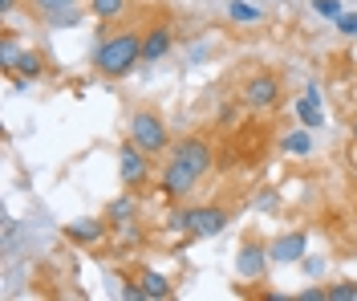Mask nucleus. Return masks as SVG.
Returning <instances> with one entry per match:
<instances>
[{"label":"nucleus","instance_id":"obj_1","mask_svg":"<svg viewBox=\"0 0 357 301\" xmlns=\"http://www.w3.org/2000/svg\"><path fill=\"white\" fill-rule=\"evenodd\" d=\"M138 61H142V29H122V33L106 37L93 49V73L106 78V82L130 78V70Z\"/></svg>","mask_w":357,"mask_h":301},{"label":"nucleus","instance_id":"obj_2","mask_svg":"<svg viewBox=\"0 0 357 301\" xmlns=\"http://www.w3.org/2000/svg\"><path fill=\"white\" fill-rule=\"evenodd\" d=\"M130 139L138 142L151 159L171 155V126H167L162 110H155V106H138L130 115Z\"/></svg>","mask_w":357,"mask_h":301},{"label":"nucleus","instance_id":"obj_3","mask_svg":"<svg viewBox=\"0 0 357 301\" xmlns=\"http://www.w3.org/2000/svg\"><path fill=\"white\" fill-rule=\"evenodd\" d=\"M231 224V212L220 208V204H195L187 212H175L171 216V228H183L191 240H207V236H220L223 228Z\"/></svg>","mask_w":357,"mask_h":301},{"label":"nucleus","instance_id":"obj_4","mask_svg":"<svg viewBox=\"0 0 357 301\" xmlns=\"http://www.w3.org/2000/svg\"><path fill=\"white\" fill-rule=\"evenodd\" d=\"M240 106L252 110V115H264L272 106H280V78L268 73V70L252 73L244 86H240Z\"/></svg>","mask_w":357,"mask_h":301},{"label":"nucleus","instance_id":"obj_5","mask_svg":"<svg viewBox=\"0 0 357 301\" xmlns=\"http://www.w3.org/2000/svg\"><path fill=\"white\" fill-rule=\"evenodd\" d=\"M118 175H122L126 191H142V187L151 184V155L134 139L122 142V151H118Z\"/></svg>","mask_w":357,"mask_h":301},{"label":"nucleus","instance_id":"obj_6","mask_svg":"<svg viewBox=\"0 0 357 301\" xmlns=\"http://www.w3.org/2000/svg\"><path fill=\"white\" fill-rule=\"evenodd\" d=\"M171 159L187 163L195 175H207V171L215 167V147L203 139V135H187V139L171 142Z\"/></svg>","mask_w":357,"mask_h":301},{"label":"nucleus","instance_id":"obj_7","mask_svg":"<svg viewBox=\"0 0 357 301\" xmlns=\"http://www.w3.org/2000/svg\"><path fill=\"white\" fill-rule=\"evenodd\" d=\"M268 265H272V253H268L264 240H244V244H240V253H236V273H240L244 281L264 285Z\"/></svg>","mask_w":357,"mask_h":301},{"label":"nucleus","instance_id":"obj_8","mask_svg":"<svg viewBox=\"0 0 357 301\" xmlns=\"http://www.w3.org/2000/svg\"><path fill=\"white\" fill-rule=\"evenodd\" d=\"M203 175H195L187 163L178 159H167V167H162V175H158V191L167 196V200H187L191 191H195V184H199Z\"/></svg>","mask_w":357,"mask_h":301},{"label":"nucleus","instance_id":"obj_9","mask_svg":"<svg viewBox=\"0 0 357 301\" xmlns=\"http://www.w3.org/2000/svg\"><path fill=\"white\" fill-rule=\"evenodd\" d=\"M171 49H175L171 21H151V29H142V61H162Z\"/></svg>","mask_w":357,"mask_h":301},{"label":"nucleus","instance_id":"obj_10","mask_svg":"<svg viewBox=\"0 0 357 301\" xmlns=\"http://www.w3.org/2000/svg\"><path fill=\"white\" fill-rule=\"evenodd\" d=\"M305 249H309V236L296 228V232H284L276 240H268V253H272V265H296L305 260Z\"/></svg>","mask_w":357,"mask_h":301},{"label":"nucleus","instance_id":"obj_11","mask_svg":"<svg viewBox=\"0 0 357 301\" xmlns=\"http://www.w3.org/2000/svg\"><path fill=\"white\" fill-rule=\"evenodd\" d=\"M114 224L106 220V216H98V220H89V216H82V220H69L66 224V236L73 240V244H98V240H106V232H110Z\"/></svg>","mask_w":357,"mask_h":301},{"label":"nucleus","instance_id":"obj_12","mask_svg":"<svg viewBox=\"0 0 357 301\" xmlns=\"http://www.w3.org/2000/svg\"><path fill=\"white\" fill-rule=\"evenodd\" d=\"M130 277L138 281V285H142V293H146V301H167V298H175V285H171V281L162 277V273H155V269H146V265H142V269H134Z\"/></svg>","mask_w":357,"mask_h":301},{"label":"nucleus","instance_id":"obj_13","mask_svg":"<svg viewBox=\"0 0 357 301\" xmlns=\"http://www.w3.org/2000/svg\"><path fill=\"white\" fill-rule=\"evenodd\" d=\"M102 216L110 220L114 228H126V224H134V220H138V200H134V191H126V196H118V200H110Z\"/></svg>","mask_w":357,"mask_h":301},{"label":"nucleus","instance_id":"obj_14","mask_svg":"<svg viewBox=\"0 0 357 301\" xmlns=\"http://www.w3.org/2000/svg\"><path fill=\"white\" fill-rule=\"evenodd\" d=\"M292 115L301 118V126H309V131L325 126V110H321V98H317V94H305V98H296Z\"/></svg>","mask_w":357,"mask_h":301},{"label":"nucleus","instance_id":"obj_15","mask_svg":"<svg viewBox=\"0 0 357 301\" xmlns=\"http://www.w3.org/2000/svg\"><path fill=\"white\" fill-rule=\"evenodd\" d=\"M17 78H24V82H33V78H41L45 73V53L41 49H21V57H17Z\"/></svg>","mask_w":357,"mask_h":301},{"label":"nucleus","instance_id":"obj_16","mask_svg":"<svg viewBox=\"0 0 357 301\" xmlns=\"http://www.w3.org/2000/svg\"><path fill=\"white\" fill-rule=\"evenodd\" d=\"M126 8H130V0H89V17H98L102 24L118 21Z\"/></svg>","mask_w":357,"mask_h":301},{"label":"nucleus","instance_id":"obj_17","mask_svg":"<svg viewBox=\"0 0 357 301\" xmlns=\"http://www.w3.org/2000/svg\"><path fill=\"white\" fill-rule=\"evenodd\" d=\"M280 147H284V155H312V135H309V126H301V131H289L284 139H280Z\"/></svg>","mask_w":357,"mask_h":301},{"label":"nucleus","instance_id":"obj_18","mask_svg":"<svg viewBox=\"0 0 357 301\" xmlns=\"http://www.w3.org/2000/svg\"><path fill=\"white\" fill-rule=\"evenodd\" d=\"M17 57H21V41H17L13 29H4V33H0V66H4V73L17 70Z\"/></svg>","mask_w":357,"mask_h":301},{"label":"nucleus","instance_id":"obj_19","mask_svg":"<svg viewBox=\"0 0 357 301\" xmlns=\"http://www.w3.org/2000/svg\"><path fill=\"white\" fill-rule=\"evenodd\" d=\"M82 21V8L77 4H69V8H61V13H53V17H45V24L49 29H69V24Z\"/></svg>","mask_w":357,"mask_h":301},{"label":"nucleus","instance_id":"obj_20","mask_svg":"<svg viewBox=\"0 0 357 301\" xmlns=\"http://www.w3.org/2000/svg\"><path fill=\"white\" fill-rule=\"evenodd\" d=\"M227 17H231V21H240V24L260 21V13H256L252 4H244V0H231V4H227Z\"/></svg>","mask_w":357,"mask_h":301},{"label":"nucleus","instance_id":"obj_21","mask_svg":"<svg viewBox=\"0 0 357 301\" xmlns=\"http://www.w3.org/2000/svg\"><path fill=\"white\" fill-rule=\"evenodd\" d=\"M329 301H357V281H337V285H329Z\"/></svg>","mask_w":357,"mask_h":301},{"label":"nucleus","instance_id":"obj_22","mask_svg":"<svg viewBox=\"0 0 357 301\" xmlns=\"http://www.w3.org/2000/svg\"><path fill=\"white\" fill-rule=\"evenodd\" d=\"M33 4V13H41V17H53V13H61L69 4H77V0H29Z\"/></svg>","mask_w":357,"mask_h":301},{"label":"nucleus","instance_id":"obj_23","mask_svg":"<svg viewBox=\"0 0 357 301\" xmlns=\"http://www.w3.org/2000/svg\"><path fill=\"white\" fill-rule=\"evenodd\" d=\"M312 8H317V17H329V21H337L345 8H341V0H312Z\"/></svg>","mask_w":357,"mask_h":301},{"label":"nucleus","instance_id":"obj_24","mask_svg":"<svg viewBox=\"0 0 357 301\" xmlns=\"http://www.w3.org/2000/svg\"><path fill=\"white\" fill-rule=\"evenodd\" d=\"M337 33L341 37H357V13H341L337 17Z\"/></svg>","mask_w":357,"mask_h":301},{"label":"nucleus","instance_id":"obj_25","mask_svg":"<svg viewBox=\"0 0 357 301\" xmlns=\"http://www.w3.org/2000/svg\"><path fill=\"white\" fill-rule=\"evenodd\" d=\"M296 301H329V289L325 285H312V289H301Z\"/></svg>","mask_w":357,"mask_h":301},{"label":"nucleus","instance_id":"obj_26","mask_svg":"<svg viewBox=\"0 0 357 301\" xmlns=\"http://www.w3.org/2000/svg\"><path fill=\"white\" fill-rule=\"evenodd\" d=\"M321 269H325V260H317V256L305 260V273H309V277H321Z\"/></svg>","mask_w":357,"mask_h":301},{"label":"nucleus","instance_id":"obj_27","mask_svg":"<svg viewBox=\"0 0 357 301\" xmlns=\"http://www.w3.org/2000/svg\"><path fill=\"white\" fill-rule=\"evenodd\" d=\"M13 8H17V0H0V21H8V17H13Z\"/></svg>","mask_w":357,"mask_h":301},{"label":"nucleus","instance_id":"obj_28","mask_svg":"<svg viewBox=\"0 0 357 301\" xmlns=\"http://www.w3.org/2000/svg\"><path fill=\"white\" fill-rule=\"evenodd\" d=\"M349 139L357 142V110H354V118H349Z\"/></svg>","mask_w":357,"mask_h":301},{"label":"nucleus","instance_id":"obj_29","mask_svg":"<svg viewBox=\"0 0 357 301\" xmlns=\"http://www.w3.org/2000/svg\"><path fill=\"white\" fill-rule=\"evenodd\" d=\"M354 110H357V86H354Z\"/></svg>","mask_w":357,"mask_h":301}]
</instances>
